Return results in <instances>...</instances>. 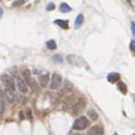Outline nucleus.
Instances as JSON below:
<instances>
[{"mask_svg":"<svg viewBox=\"0 0 135 135\" xmlns=\"http://www.w3.org/2000/svg\"><path fill=\"white\" fill-rule=\"evenodd\" d=\"M89 126V120L84 117V116H81L75 120V123L73 125V128L75 130H84Z\"/></svg>","mask_w":135,"mask_h":135,"instance_id":"1","label":"nucleus"},{"mask_svg":"<svg viewBox=\"0 0 135 135\" xmlns=\"http://www.w3.org/2000/svg\"><path fill=\"white\" fill-rule=\"evenodd\" d=\"M1 80H2V82H3L4 84H5L6 89H8V90H12V91H15L16 85H15L14 80H13V78L11 77L10 75L3 74V75L1 76Z\"/></svg>","mask_w":135,"mask_h":135,"instance_id":"2","label":"nucleus"},{"mask_svg":"<svg viewBox=\"0 0 135 135\" xmlns=\"http://www.w3.org/2000/svg\"><path fill=\"white\" fill-rule=\"evenodd\" d=\"M68 61H69L71 65L77 66V67H79V66L82 65L81 58L78 57V56H76V55H69V56H68Z\"/></svg>","mask_w":135,"mask_h":135,"instance_id":"3","label":"nucleus"},{"mask_svg":"<svg viewBox=\"0 0 135 135\" xmlns=\"http://www.w3.org/2000/svg\"><path fill=\"white\" fill-rule=\"evenodd\" d=\"M61 82V76L58 74H54L52 76V81H51V89H57L59 87V84Z\"/></svg>","mask_w":135,"mask_h":135,"instance_id":"4","label":"nucleus"},{"mask_svg":"<svg viewBox=\"0 0 135 135\" xmlns=\"http://www.w3.org/2000/svg\"><path fill=\"white\" fill-rule=\"evenodd\" d=\"M85 107V100L82 99V98H80L78 101H76L75 106H74V112L75 113H78V112L82 111Z\"/></svg>","mask_w":135,"mask_h":135,"instance_id":"5","label":"nucleus"},{"mask_svg":"<svg viewBox=\"0 0 135 135\" xmlns=\"http://www.w3.org/2000/svg\"><path fill=\"white\" fill-rule=\"evenodd\" d=\"M102 133H103L102 128L98 127V126H94V127H92L89 130L88 135H101Z\"/></svg>","mask_w":135,"mask_h":135,"instance_id":"6","label":"nucleus"},{"mask_svg":"<svg viewBox=\"0 0 135 135\" xmlns=\"http://www.w3.org/2000/svg\"><path fill=\"white\" fill-rule=\"evenodd\" d=\"M17 87H18V89H19V91L21 93H26V92H28V85H26V82L24 81V80H22L20 78L18 79Z\"/></svg>","mask_w":135,"mask_h":135,"instance_id":"7","label":"nucleus"},{"mask_svg":"<svg viewBox=\"0 0 135 135\" xmlns=\"http://www.w3.org/2000/svg\"><path fill=\"white\" fill-rule=\"evenodd\" d=\"M5 97H6V100L10 102V103H13L15 101V94H14V91L12 90H8V89H5Z\"/></svg>","mask_w":135,"mask_h":135,"instance_id":"8","label":"nucleus"},{"mask_svg":"<svg viewBox=\"0 0 135 135\" xmlns=\"http://www.w3.org/2000/svg\"><path fill=\"white\" fill-rule=\"evenodd\" d=\"M119 77L120 76L118 73H110L108 75V80H109L110 82H116L119 79Z\"/></svg>","mask_w":135,"mask_h":135,"instance_id":"9","label":"nucleus"},{"mask_svg":"<svg viewBox=\"0 0 135 135\" xmlns=\"http://www.w3.org/2000/svg\"><path fill=\"white\" fill-rule=\"evenodd\" d=\"M49 80H50L49 75H42V76H40V78H39L40 84H41L42 87H46V85L49 83Z\"/></svg>","mask_w":135,"mask_h":135,"instance_id":"10","label":"nucleus"},{"mask_svg":"<svg viewBox=\"0 0 135 135\" xmlns=\"http://www.w3.org/2000/svg\"><path fill=\"white\" fill-rule=\"evenodd\" d=\"M82 22H83V16L80 14V15L77 16V18H76V20H75V28L76 29H79L80 26H81Z\"/></svg>","mask_w":135,"mask_h":135,"instance_id":"11","label":"nucleus"},{"mask_svg":"<svg viewBox=\"0 0 135 135\" xmlns=\"http://www.w3.org/2000/svg\"><path fill=\"white\" fill-rule=\"evenodd\" d=\"M23 77L25 78V82L26 83H31V82H32V78H31V72H30V70L26 69L23 72Z\"/></svg>","mask_w":135,"mask_h":135,"instance_id":"12","label":"nucleus"},{"mask_svg":"<svg viewBox=\"0 0 135 135\" xmlns=\"http://www.w3.org/2000/svg\"><path fill=\"white\" fill-rule=\"evenodd\" d=\"M88 116H89V117L91 118L92 120H96V119L98 118V114L95 112V110H92V109L88 111Z\"/></svg>","mask_w":135,"mask_h":135,"instance_id":"13","label":"nucleus"},{"mask_svg":"<svg viewBox=\"0 0 135 135\" xmlns=\"http://www.w3.org/2000/svg\"><path fill=\"white\" fill-rule=\"evenodd\" d=\"M72 8L70 7V5H68L67 3H61L60 4V11L62 13H68V12H71Z\"/></svg>","mask_w":135,"mask_h":135,"instance_id":"14","label":"nucleus"},{"mask_svg":"<svg viewBox=\"0 0 135 135\" xmlns=\"http://www.w3.org/2000/svg\"><path fill=\"white\" fill-rule=\"evenodd\" d=\"M52 59H53L54 62H56V64H61V62L64 61V58H62V56L59 55V54H56V55H54Z\"/></svg>","mask_w":135,"mask_h":135,"instance_id":"15","label":"nucleus"},{"mask_svg":"<svg viewBox=\"0 0 135 135\" xmlns=\"http://www.w3.org/2000/svg\"><path fill=\"white\" fill-rule=\"evenodd\" d=\"M47 47H48L49 49H51V50H55V49L57 48L56 42L54 41V40H49V41L47 42Z\"/></svg>","mask_w":135,"mask_h":135,"instance_id":"16","label":"nucleus"},{"mask_svg":"<svg viewBox=\"0 0 135 135\" xmlns=\"http://www.w3.org/2000/svg\"><path fill=\"white\" fill-rule=\"evenodd\" d=\"M55 23L57 24H59L61 28H64V29H68V21L66 20H55Z\"/></svg>","mask_w":135,"mask_h":135,"instance_id":"17","label":"nucleus"},{"mask_svg":"<svg viewBox=\"0 0 135 135\" xmlns=\"http://www.w3.org/2000/svg\"><path fill=\"white\" fill-rule=\"evenodd\" d=\"M118 89H119L124 94H126V92H127V87H126V84H125L124 82H119V83H118Z\"/></svg>","mask_w":135,"mask_h":135,"instance_id":"18","label":"nucleus"},{"mask_svg":"<svg viewBox=\"0 0 135 135\" xmlns=\"http://www.w3.org/2000/svg\"><path fill=\"white\" fill-rule=\"evenodd\" d=\"M130 50L135 54V40H131V42H130Z\"/></svg>","mask_w":135,"mask_h":135,"instance_id":"19","label":"nucleus"},{"mask_svg":"<svg viewBox=\"0 0 135 135\" xmlns=\"http://www.w3.org/2000/svg\"><path fill=\"white\" fill-rule=\"evenodd\" d=\"M65 89L67 90H71L72 89V83L69 81V80H66V81H65Z\"/></svg>","mask_w":135,"mask_h":135,"instance_id":"20","label":"nucleus"},{"mask_svg":"<svg viewBox=\"0 0 135 135\" xmlns=\"http://www.w3.org/2000/svg\"><path fill=\"white\" fill-rule=\"evenodd\" d=\"M54 8H55V4L54 3H49L47 5V10L48 11H52V10H54Z\"/></svg>","mask_w":135,"mask_h":135,"instance_id":"21","label":"nucleus"},{"mask_svg":"<svg viewBox=\"0 0 135 135\" xmlns=\"http://www.w3.org/2000/svg\"><path fill=\"white\" fill-rule=\"evenodd\" d=\"M131 31H132V34L135 37V22H131Z\"/></svg>","mask_w":135,"mask_h":135,"instance_id":"22","label":"nucleus"},{"mask_svg":"<svg viewBox=\"0 0 135 135\" xmlns=\"http://www.w3.org/2000/svg\"><path fill=\"white\" fill-rule=\"evenodd\" d=\"M25 2V0H18L17 2L14 3V5H21V4H23Z\"/></svg>","mask_w":135,"mask_h":135,"instance_id":"23","label":"nucleus"},{"mask_svg":"<svg viewBox=\"0 0 135 135\" xmlns=\"http://www.w3.org/2000/svg\"><path fill=\"white\" fill-rule=\"evenodd\" d=\"M40 73H42V72L41 71H39V70H34V74H40Z\"/></svg>","mask_w":135,"mask_h":135,"instance_id":"24","label":"nucleus"},{"mask_svg":"<svg viewBox=\"0 0 135 135\" xmlns=\"http://www.w3.org/2000/svg\"><path fill=\"white\" fill-rule=\"evenodd\" d=\"M70 135H79V134H77V133H71Z\"/></svg>","mask_w":135,"mask_h":135,"instance_id":"25","label":"nucleus"},{"mask_svg":"<svg viewBox=\"0 0 135 135\" xmlns=\"http://www.w3.org/2000/svg\"><path fill=\"white\" fill-rule=\"evenodd\" d=\"M127 1H128V2L130 3V4H131V0H127Z\"/></svg>","mask_w":135,"mask_h":135,"instance_id":"26","label":"nucleus"},{"mask_svg":"<svg viewBox=\"0 0 135 135\" xmlns=\"http://www.w3.org/2000/svg\"><path fill=\"white\" fill-rule=\"evenodd\" d=\"M114 135H117V133H115V134H114Z\"/></svg>","mask_w":135,"mask_h":135,"instance_id":"27","label":"nucleus"},{"mask_svg":"<svg viewBox=\"0 0 135 135\" xmlns=\"http://www.w3.org/2000/svg\"><path fill=\"white\" fill-rule=\"evenodd\" d=\"M133 135H135V133H134V134H133Z\"/></svg>","mask_w":135,"mask_h":135,"instance_id":"28","label":"nucleus"}]
</instances>
